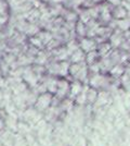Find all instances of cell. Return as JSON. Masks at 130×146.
I'll return each instance as SVG.
<instances>
[{
    "instance_id": "30bf717a",
    "label": "cell",
    "mask_w": 130,
    "mask_h": 146,
    "mask_svg": "<svg viewBox=\"0 0 130 146\" xmlns=\"http://www.w3.org/2000/svg\"><path fill=\"white\" fill-rule=\"evenodd\" d=\"M98 95H99L98 90L88 86V88H87V105L93 106L97 102V99H98Z\"/></svg>"
},
{
    "instance_id": "44dd1931",
    "label": "cell",
    "mask_w": 130,
    "mask_h": 146,
    "mask_svg": "<svg viewBox=\"0 0 130 146\" xmlns=\"http://www.w3.org/2000/svg\"><path fill=\"white\" fill-rule=\"evenodd\" d=\"M104 1H106V0H104Z\"/></svg>"
},
{
    "instance_id": "ffe728a7",
    "label": "cell",
    "mask_w": 130,
    "mask_h": 146,
    "mask_svg": "<svg viewBox=\"0 0 130 146\" xmlns=\"http://www.w3.org/2000/svg\"><path fill=\"white\" fill-rule=\"evenodd\" d=\"M38 1H42V0H38Z\"/></svg>"
},
{
    "instance_id": "4fadbf2b",
    "label": "cell",
    "mask_w": 130,
    "mask_h": 146,
    "mask_svg": "<svg viewBox=\"0 0 130 146\" xmlns=\"http://www.w3.org/2000/svg\"><path fill=\"white\" fill-rule=\"evenodd\" d=\"M74 32L79 39H80V38H84V37H87V25L85 24V23L80 22V21H78V22L76 23Z\"/></svg>"
},
{
    "instance_id": "e0dca14e",
    "label": "cell",
    "mask_w": 130,
    "mask_h": 146,
    "mask_svg": "<svg viewBox=\"0 0 130 146\" xmlns=\"http://www.w3.org/2000/svg\"><path fill=\"white\" fill-rule=\"evenodd\" d=\"M1 78H3V76H2V72H1V70H0V79H1Z\"/></svg>"
},
{
    "instance_id": "ba28073f",
    "label": "cell",
    "mask_w": 130,
    "mask_h": 146,
    "mask_svg": "<svg viewBox=\"0 0 130 146\" xmlns=\"http://www.w3.org/2000/svg\"><path fill=\"white\" fill-rule=\"evenodd\" d=\"M97 51L100 55L101 58H106L111 55V52L113 51V47L111 46V44L108 42H104V43H100L98 44V48Z\"/></svg>"
},
{
    "instance_id": "2e32d148",
    "label": "cell",
    "mask_w": 130,
    "mask_h": 146,
    "mask_svg": "<svg viewBox=\"0 0 130 146\" xmlns=\"http://www.w3.org/2000/svg\"><path fill=\"white\" fill-rule=\"evenodd\" d=\"M5 127H6V124H5V120L0 118V131H1V130H3Z\"/></svg>"
},
{
    "instance_id": "d6986e66",
    "label": "cell",
    "mask_w": 130,
    "mask_h": 146,
    "mask_svg": "<svg viewBox=\"0 0 130 146\" xmlns=\"http://www.w3.org/2000/svg\"><path fill=\"white\" fill-rule=\"evenodd\" d=\"M124 1H130V0H124Z\"/></svg>"
},
{
    "instance_id": "8fae6325",
    "label": "cell",
    "mask_w": 130,
    "mask_h": 146,
    "mask_svg": "<svg viewBox=\"0 0 130 146\" xmlns=\"http://www.w3.org/2000/svg\"><path fill=\"white\" fill-rule=\"evenodd\" d=\"M115 30H118L123 33H126L130 30V19L127 17L123 20H117L115 21Z\"/></svg>"
},
{
    "instance_id": "5bb4252c",
    "label": "cell",
    "mask_w": 130,
    "mask_h": 146,
    "mask_svg": "<svg viewBox=\"0 0 130 146\" xmlns=\"http://www.w3.org/2000/svg\"><path fill=\"white\" fill-rule=\"evenodd\" d=\"M65 47H66L67 51L69 52V55H71L72 52H74V51H76L77 49L80 48V46H79V39L74 38V37L71 38L67 43L65 44Z\"/></svg>"
},
{
    "instance_id": "7c38bea8",
    "label": "cell",
    "mask_w": 130,
    "mask_h": 146,
    "mask_svg": "<svg viewBox=\"0 0 130 146\" xmlns=\"http://www.w3.org/2000/svg\"><path fill=\"white\" fill-rule=\"evenodd\" d=\"M100 59H101V57L98 54V51L93 50V51H90V52L86 54V60H85V62H86L87 66H91V64H94V63H98Z\"/></svg>"
},
{
    "instance_id": "277c9868",
    "label": "cell",
    "mask_w": 130,
    "mask_h": 146,
    "mask_svg": "<svg viewBox=\"0 0 130 146\" xmlns=\"http://www.w3.org/2000/svg\"><path fill=\"white\" fill-rule=\"evenodd\" d=\"M125 40L124 33L120 32L118 30H114L112 35L108 38V43L111 44V46L113 47V49H118L120 47V45L123 44V42Z\"/></svg>"
},
{
    "instance_id": "5b68a950",
    "label": "cell",
    "mask_w": 130,
    "mask_h": 146,
    "mask_svg": "<svg viewBox=\"0 0 130 146\" xmlns=\"http://www.w3.org/2000/svg\"><path fill=\"white\" fill-rule=\"evenodd\" d=\"M85 85H86V84L81 83V82L77 81V80H73V81H71V85H69V98L74 100L75 97L84 91Z\"/></svg>"
},
{
    "instance_id": "9a60e30c",
    "label": "cell",
    "mask_w": 130,
    "mask_h": 146,
    "mask_svg": "<svg viewBox=\"0 0 130 146\" xmlns=\"http://www.w3.org/2000/svg\"><path fill=\"white\" fill-rule=\"evenodd\" d=\"M106 2L111 7H117V6H122L123 0H106Z\"/></svg>"
},
{
    "instance_id": "52a82bcc",
    "label": "cell",
    "mask_w": 130,
    "mask_h": 146,
    "mask_svg": "<svg viewBox=\"0 0 130 146\" xmlns=\"http://www.w3.org/2000/svg\"><path fill=\"white\" fill-rule=\"evenodd\" d=\"M112 17H113V20H115V21L123 20L128 17V11L123 6L113 7L112 8Z\"/></svg>"
},
{
    "instance_id": "3957f363",
    "label": "cell",
    "mask_w": 130,
    "mask_h": 146,
    "mask_svg": "<svg viewBox=\"0 0 130 146\" xmlns=\"http://www.w3.org/2000/svg\"><path fill=\"white\" fill-rule=\"evenodd\" d=\"M79 46H80V49L85 54H88L90 51L97 50V48H98V43H97V40L94 38L84 37V38L79 39Z\"/></svg>"
},
{
    "instance_id": "6da1fadb",
    "label": "cell",
    "mask_w": 130,
    "mask_h": 146,
    "mask_svg": "<svg viewBox=\"0 0 130 146\" xmlns=\"http://www.w3.org/2000/svg\"><path fill=\"white\" fill-rule=\"evenodd\" d=\"M53 95L50 94V93H43V94H40L38 95L37 100L34 105V107L36 108L38 112H41V113H44L47 110L49 109L50 107L52 106V102H53Z\"/></svg>"
},
{
    "instance_id": "7a4b0ae2",
    "label": "cell",
    "mask_w": 130,
    "mask_h": 146,
    "mask_svg": "<svg viewBox=\"0 0 130 146\" xmlns=\"http://www.w3.org/2000/svg\"><path fill=\"white\" fill-rule=\"evenodd\" d=\"M69 85L71 82L65 78H59L57 80V90L54 95V97L59 100H62L65 98L69 97Z\"/></svg>"
},
{
    "instance_id": "8992f818",
    "label": "cell",
    "mask_w": 130,
    "mask_h": 146,
    "mask_svg": "<svg viewBox=\"0 0 130 146\" xmlns=\"http://www.w3.org/2000/svg\"><path fill=\"white\" fill-rule=\"evenodd\" d=\"M125 67H126V66L122 64V63L115 64V66L110 70V72H108L110 76L114 80H119L124 75V73L126 72V68Z\"/></svg>"
},
{
    "instance_id": "ac0fdd59",
    "label": "cell",
    "mask_w": 130,
    "mask_h": 146,
    "mask_svg": "<svg viewBox=\"0 0 130 146\" xmlns=\"http://www.w3.org/2000/svg\"><path fill=\"white\" fill-rule=\"evenodd\" d=\"M128 18L130 19V12H128Z\"/></svg>"
},
{
    "instance_id": "9c48e42d",
    "label": "cell",
    "mask_w": 130,
    "mask_h": 146,
    "mask_svg": "<svg viewBox=\"0 0 130 146\" xmlns=\"http://www.w3.org/2000/svg\"><path fill=\"white\" fill-rule=\"evenodd\" d=\"M86 60V54L80 48L77 49L76 51L72 52L69 56V62L71 63H81Z\"/></svg>"
}]
</instances>
